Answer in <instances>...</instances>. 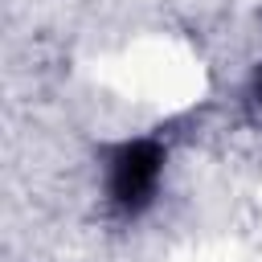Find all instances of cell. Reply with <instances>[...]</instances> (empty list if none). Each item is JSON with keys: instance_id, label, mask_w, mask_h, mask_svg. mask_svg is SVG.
Returning <instances> with one entry per match:
<instances>
[{"instance_id": "1", "label": "cell", "mask_w": 262, "mask_h": 262, "mask_svg": "<svg viewBox=\"0 0 262 262\" xmlns=\"http://www.w3.org/2000/svg\"><path fill=\"white\" fill-rule=\"evenodd\" d=\"M160 164H164V151L156 143H147V139L127 143L111 164V201L131 213L139 205H147V196L156 192V180H160Z\"/></svg>"}, {"instance_id": "2", "label": "cell", "mask_w": 262, "mask_h": 262, "mask_svg": "<svg viewBox=\"0 0 262 262\" xmlns=\"http://www.w3.org/2000/svg\"><path fill=\"white\" fill-rule=\"evenodd\" d=\"M254 98L262 102V70H258V78H254Z\"/></svg>"}]
</instances>
